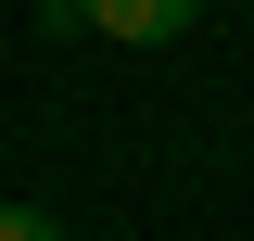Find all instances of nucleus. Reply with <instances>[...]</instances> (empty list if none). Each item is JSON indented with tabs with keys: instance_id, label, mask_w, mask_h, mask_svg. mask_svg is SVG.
Segmentation results:
<instances>
[{
	"instance_id": "1",
	"label": "nucleus",
	"mask_w": 254,
	"mask_h": 241,
	"mask_svg": "<svg viewBox=\"0 0 254 241\" xmlns=\"http://www.w3.org/2000/svg\"><path fill=\"white\" fill-rule=\"evenodd\" d=\"M190 13H203V0H76V26H89V38H127V51L190 38Z\"/></svg>"
},
{
	"instance_id": "2",
	"label": "nucleus",
	"mask_w": 254,
	"mask_h": 241,
	"mask_svg": "<svg viewBox=\"0 0 254 241\" xmlns=\"http://www.w3.org/2000/svg\"><path fill=\"white\" fill-rule=\"evenodd\" d=\"M0 241H64V216L51 203H0Z\"/></svg>"
}]
</instances>
